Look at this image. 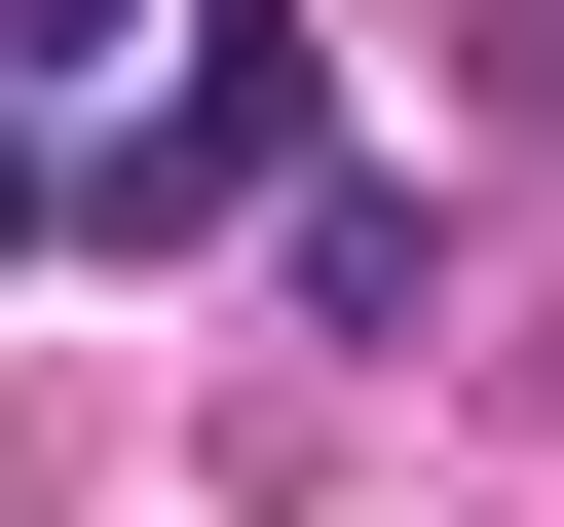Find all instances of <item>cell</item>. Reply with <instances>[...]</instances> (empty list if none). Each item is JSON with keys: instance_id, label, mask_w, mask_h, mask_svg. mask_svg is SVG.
<instances>
[{"instance_id": "6da1fadb", "label": "cell", "mask_w": 564, "mask_h": 527, "mask_svg": "<svg viewBox=\"0 0 564 527\" xmlns=\"http://www.w3.org/2000/svg\"><path fill=\"white\" fill-rule=\"evenodd\" d=\"M151 39H188V76H151V151H76V189H39V226H113V264H151V226H263V189L339 151V39H302V0H151Z\"/></svg>"}, {"instance_id": "7a4b0ae2", "label": "cell", "mask_w": 564, "mask_h": 527, "mask_svg": "<svg viewBox=\"0 0 564 527\" xmlns=\"http://www.w3.org/2000/svg\"><path fill=\"white\" fill-rule=\"evenodd\" d=\"M113 39H151V0H0V76H113Z\"/></svg>"}, {"instance_id": "3957f363", "label": "cell", "mask_w": 564, "mask_h": 527, "mask_svg": "<svg viewBox=\"0 0 564 527\" xmlns=\"http://www.w3.org/2000/svg\"><path fill=\"white\" fill-rule=\"evenodd\" d=\"M0 264H39V151H0Z\"/></svg>"}]
</instances>
